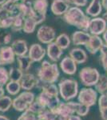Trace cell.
Returning a JSON list of instances; mask_svg holds the SVG:
<instances>
[{"label": "cell", "instance_id": "obj_11", "mask_svg": "<svg viewBox=\"0 0 107 120\" xmlns=\"http://www.w3.org/2000/svg\"><path fill=\"white\" fill-rule=\"evenodd\" d=\"M21 88L24 90H30L35 86H39V80L38 77L31 73H24L20 81Z\"/></svg>", "mask_w": 107, "mask_h": 120}, {"label": "cell", "instance_id": "obj_38", "mask_svg": "<svg viewBox=\"0 0 107 120\" xmlns=\"http://www.w3.org/2000/svg\"><path fill=\"white\" fill-rule=\"evenodd\" d=\"M12 35L11 33L0 31V45H8L11 42Z\"/></svg>", "mask_w": 107, "mask_h": 120}, {"label": "cell", "instance_id": "obj_32", "mask_svg": "<svg viewBox=\"0 0 107 120\" xmlns=\"http://www.w3.org/2000/svg\"><path fill=\"white\" fill-rule=\"evenodd\" d=\"M41 89L43 91H46V93L52 95L58 96L59 94V90H58V86H56L54 83H49V84H42Z\"/></svg>", "mask_w": 107, "mask_h": 120}, {"label": "cell", "instance_id": "obj_51", "mask_svg": "<svg viewBox=\"0 0 107 120\" xmlns=\"http://www.w3.org/2000/svg\"><path fill=\"white\" fill-rule=\"evenodd\" d=\"M106 75H107V69L106 70Z\"/></svg>", "mask_w": 107, "mask_h": 120}, {"label": "cell", "instance_id": "obj_49", "mask_svg": "<svg viewBox=\"0 0 107 120\" xmlns=\"http://www.w3.org/2000/svg\"><path fill=\"white\" fill-rule=\"evenodd\" d=\"M9 1L12 2V3H19L20 0H9Z\"/></svg>", "mask_w": 107, "mask_h": 120}, {"label": "cell", "instance_id": "obj_13", "mask_svg": "<svg viewBox=\"0 0 107 120\" xmlns=\"http://www.w3.org/2000/svg\"><path fill=\"white\" fill-rule=\"evenodd\" d=\"M46 53L45 48L42 47L40 44L34 43L30 46L28 51V56L33 62H40L43 59Z\"/></svg>", "mask_w": 107, "mask_h": 120}, {"label": "cell", "instance_id": "obj_48", "mask_svg": "<svg viewBox=\"0 0 107 120\" xmlns=\"http://www.w3.org/2000/svg\"><path fill=\"white\" fill-rule=\"evenodd\" d=\"M102 18L105 19V20L107 22V11H106V12L103 14V15H102Z\"/></svg>", "mask_w": 107, "mask_h": 120}, {"label": "cell", "instance_id": "obj_46", "mask_svg": "<svg viewBox=\"0 0 107 120\" xmlns=\"http://www.w3.org/2000/svg\"><path fill=\"white\" fill-rule=\"evenodd\" d=\"M103 39H104L105 44L107 45V29L106 30V31L103 33Z\"/></svg>", "mask_w": 107, "mask_h": 120}, {"label": "cell", "instance_id": "obj_19", "mask_svg": "<svg viewBox=\"0 0 107 120\" xmlns=\"http://www.w3.org/2000/svg\"><path fill=\"white\" fill-rule=\"evenodd\" d=\"M90 36L91 34L86 31H83V30L75 31L72 34V37H71L72 42L75 46H80V45L85 46L88 42Z\"/></svg>", "mask_w": 107, "mask_h": 120}, {"label": "cell", "instance_id": "obj_27", "mask_svg": "<svg viewBox=\"0 0 107 120\" xmlns=\"http://www.w3.org/2000/svg\"><path fill=\"white\" fill-rule=\"evenodd\" d=\"M95 90L98 93L104 94L107 92V75H101L99 77L98 82L94 86Z\"/></svg>", "mask_w": 107, "mask_h": 120}, {"label": "cell", "instance_id": "obj_45", "mask_svg": "<svg viewBox=\"0 0 107 120\" xmlns=\"http://www.w3.org/2000/svg\"><path fill=\"white\" fill-rule=\"evenodd\" d=\"M5 95V90L3 88V86H0V98H2L3 96Z\"/></svg>", "mask_w": 107, "mask_h": 120}, {"label": "cell", "instance_id": "obj_28", "mask_svg": "<svg viewBox=\"0 0 107 120\" xmlns=\"http://www.w3.org/2000/svg\"><path fill=\"white\" fill-rule=\"evenodd\" d=\"M21 85L19 82L10 81L6 85V90L7 93L11 95H17L21 90Z\"/></svg>", "mask_w": 107, "mask_h": 120}, {"label": "cell", "instance_id": "obj_25", "mask_svg": "<svg viewBox=\"0 0 107 120\" xmlns=\"http://www.w3.org/2000/svg\"><path fill=\"white\" fill-rule=\"evenodd\" d=\"M55 42L62 50H66L70 46V38L68 34L63 33L55 38Z\"/></svg>", "mask_w": 107, "mask_h": 120}, {"label": "cell", "instance_id": "obj_50", "mask_svg": "<svg viewBox=\"0 0 107 120\" xmlns=\"http://www.w3.org/2000/svg\"><path fill=\"white\" fill-rule=\"evenodd\" d=\"M7 0H0V6L3 5V3H4L5 2H7Z\"/></svg>", "mask_w": 107, "mask_h": 120}, {"label": "cell", "instance_id": "obj_6", "mask_svg": "<svg viewBox=\"0 0 107 120\" xmlns=\"http://www.w3.org/2000/svg\"><path fill=\"white\" fill-rule=\"evenodd\" d=\"M77 104V102L73 101L60 102L58 106L54 110L58 115V120H67L70 116L75 115Z\"/></svg>", "mask_w": 107, "mask_h": 120}, {"label": "cell", "instance_id": "obj_17", "mask_svg": "<svg viewBox=\"0 0 107 120\" xmlns=\"http://www.w3.org/2000/svg\"><path fill=\"white\" fill-rule=\"evenodd\" d=\"M70 8V5L65 0H53L50 6L52 13L56 16L63 15Z\"/></svg>", "mask_w": 107, "mask_h": 120}, {"label": "cell", "instance_id": "obj_9", "mask_svg": "<svg viewBox=\"0 0 107 120\" xmlns=\"http://www.w3.org/2000/svg\"><path fill=\"white\" fill-rule=\"evenodd\" d=\"M37 38L43 44H49L56 38L55 30L47 25L41 26L37 31Z\"/></svg>", "mask_w": 107, "mask_h": 120}, {"label": "cell", "instance_id": "obj_7", "mask_svg": "<svg viewBox=\"0 0 107 120\" xmlns=\"http://www.w3.org/2000/svg\"><path fill=\"white\" fill-rule=\"evenodd\" d=\"M77 102L79 103L91 107L94 106L98 100V92L96 90L90 87H85L81 89L77 94Z\"/></svg>", "mask_w": 107, "mask_h": 120}, {"label": "cell", "instance_id": "obj_22", "mask_svg": "<svg viewBox=\"0 0 107 120\" xmlns=\"http://www.w3.org/2000/svg\"><path fill=\"white\" fill-rule=\"evenodd\" d=\"M17 63L18 65V68L21 71H22L23 73H26L28 72L34 62L30 59L28 55H26L23 56H18L17 57Z\"/></svg>", "mask_w": 107, "mask_h": 120}, {"label": "cell", "instance_id": "obj_35", "mask_svg": "<svg viewBox=\"0 0 107 120\" xmlns=\"http://www.w3.org/2000/svg\"><path fill=\"white\" fill-rule=\"evenodd\" d=\"M45 109H46V107H44L42 105H41L38 102H37L36 100H34V102H32L31 104L30 105V106L28 107L29 111H30L31 112L34 114H37V115H39L40 113H42V111H44Z\"/></svg>", "mask_w": 107, "mask_h": 120}, {"label": "cell", "instance_id": "obj_12", "mask_svg": "<svg viewBox=\"0 0 107 120\" xmlns=\"http://www.w3.org/2000/svg\"><path fill=\"white\" fill-rule=\"evenodd\" d=\"M15 54L11 46H4L0 48V65H10L15 62Z\"/></svg>", "mask_w": 107, "mask_h": 120}, {"label": "cell", "instance_id": "obj_29", "mask_svg": "<svg viewBox=\"0 0 107 120\" xmlns=\"http://www.w3.org/2000/svg\"><path fill=\"white\" fill-rule=\"evenodd\" d=\"M23 71L17 67H11L9 71V80L20 82L23 76Z\"/></svg>", "mask_w": 107, "mask_h": 120}, {"label": "cell", "instance_id": "obj_21", "mask_svg": "<svg viewBox=\"0 0 107 120\" xmlns=\"http://www.w3.org/2000/svg\"><path fill=\"white\" fill-rule=\"evenodd\" d=\"M102 8L103 7L100 0H92L87 8L85 9V12L87 15L95 18L102 13Z\"/></svg>", "mask_w": 107, "mask_h": 120}, {"label": "cell", "instance_id": "obj_10", "mask_svg": "<svg viewBox=\"0 0 107 120\" xmlns=\"http://www.w3.org/2000/svg\"><path fill=\"white\" fill-rule=\"evenodd\" d=\"M107 29V22L103 18H95L90 19L89 30L90 34L93 35H99L103 34Z\"/></svg>", "mask_w": 107, "mask_h": 120}, {"label": "cell", "instance_id": "obj_41", "mask_svg": "<svg viewBox=\"0 0 107 120\" xmlns=\"http://www.w3.org/2000/svg\"><path fill=\"white\" fill-rule=\"evenodd\" d=\"M100 111V115H101V118H102V120H107V108H105V109H101L99 110Z\"/></svg>", "mask_w": 107, "mask_h": 120}, {"label": "cell", "instance_id": "obj_18", "mask_svg": "<svg viewBox=\"0 0 107 120\" xmlns=\"http://www.w3.org/2000/svg\"><path fill=\"white\" fill-rule=\"evenodd\" d=\"M69 56L77 64L85 63L88 59L86 52L80 47H74L71 49L70 51L69 52Z\"/></svg>", "mask_w": 107, "mask_h": 120}, {"label": "cell", "instance_id": "obj_23", "mask_svg": "<svg viewBox=\"0 0 107 120\" xmlns=\"http://www.w3.org/2000/svg\"><path fill=\"white\" fill-rule=\"evenodd\" d=\"M48 6H49L48 0H34L33 3V8L35 12L44 15H46Z\"/></svg>", "mask_w": 107, "mask_h": 120}, {"label": "cell", "instance_id": "obj_34", "mask_svg": "<svg viewBox=\"0 0 107 120\" xmlns=\"http://www.w3.org/2000/svg\"><path fill=\"white\" fill-rule=\"evenodd\" d=\"M89 108L90 107L84 105V104L77 102V106H76L75 115L80 116V117H84V116L88 115V113L89 112Z\"/></svg>", "mask_w": 107, "mask_h": 120}, {"label": "cell", "instance_id": "obj_42", "mask_svg": "<svg viewBox=\"0 0 107 120\" xmlns=\"http://www.w3.org/2000/svg\"><path fill=\"white\" fill-rule=\"evenodd\" d=\"M67 120H82L81 119V118L80 117V116L77 115H73L71 116H70L69 118H68Z\"/></svg>", "mask_w": 107, "mask_h": 120}, {"label": "cell", "instance_id": "obj_39", "mask_svg": "<svg viewBox=\"0 0 107 120\" xmlns=\"http://www.w3.org/2000/svg\"><path fill=\"white\" fill-rule=\"evenodd\" d=\"M98 107L99 110L107 108V92L101 94V96L98 98Z\"/></svg>", "mask_w": 107, "mask_h": 120}, {"label": "cell", "instance_id": "obj_16", "mask_svg": "<svg viewBox=\"0 0 107 120\" xmlns=\"http://www.w3.org/2000/svg\"><path fill=\"white\" fill-rule=\"evenodd\" d=\"M63 50L56 44L55 42H52L47 45V48H46V54L47 56L49 57L50 60H51L54 63H57L61 59L62 55L63 54Z\"/></svg>", "mask_w": 107, "mask_h": 120}, {"label": "cell", "instance_id": "obj_40", "mask_svg": "<svg viewBox=\"0 0 107 120\" xmlns=\"http://www.w3.org/2000/svg\"><path fill=\"white\" fill-rule=\"evenodd\" d=\"M70 6L73 5L74 7H85L87 4V0H65Z\"/></svg>", "mask_w": 107, "mask_h": 120}, {"label": "cell", "instance_id": "obj_33", "mask_svg": "<svg viewBox=\"0 0 107 120\" xmlns=\"http://www.w3.org/2000/svg\"><path fill=\"white\" fill-rule=\"evenodd\" d=\"M17 120H39L38 115L34 114L29 110H26L23 111Z\"/></svg>", "mask_w": 107, "mask_h": 120}, {"label": "cell", "instance_id": "obj_31", "mask_svg": "<svg viewBox=\"0 0 107 120\" xmlns=\"http://www.w3.org/2000/svg\"><path fill=\"white\" fill-rule=\"evenodd\" d=\"M38 118L39 120H58V115L55 112L47 108L38 115Z\"/></svg>", "mask_w": 107, "mask_h": 120}, {"label": "cell", "instance_id": "obj_37", "mask_svg": "<svg viewBox=\"0 0 107 120\" xmlns=\"http://www.w3.org/2000/svg\"><path fill=\"white\" fill-rule=\"evenodd\" d=\"M100 59L101 63H102V67L105 70L107 69V45L106 44H103L102 48L100 49Z\"/></svg>", "mask_w": 107, "mask_h": 120}, {"label": "cell", "instance_id": "obj_4", "mask_svg": "<svg viewBox=\"0 0 107 120\" xmlns=\"http://www.w3.org/2000/svg\"><path fill=\"white\" fill-rule=\"evenodd\" d=\"M35 100V94L30 90H25L13 99L12 107L16 111L23 112L28 109L30 104Z\"/></svg>", "mask_w": 107, "mask_h": 120}, {"label": "cell", "instance_id": "obj_36", "mask_svg": "<svg viewBox=\"0 0 107 120\" xmlns=\"http://www.w3.org/2000/svg\"><path fill=\"white\" fill-rule=\"evenodd\" d=\"M9 81V71L5 67H0V86L7 85Z\"/></svg>", "mask_w": 107, "mask_h": 120}, {"label": "cell", "instance_id": "obj_26", "mask_svg": "<svg viewBox=\"0 0 107 120\" xmlns=\"http://www.w3.org/2000/svg\"><path fill=\"white\" fill-rule=\"evenodd\" d=\"M37 25L38 24L34 19L30 18V17H26V18H25L22 30L26 34H32L35 30Z\"/></svg>", "mask_w": 107, "mask_h": 120}, {"label": "cell", "instance_id": "obj_14", "mask_svg": "<svg viewBox=\"0 0 107 120\" xmlns=\"http://www.w3.org/2000/svg\"><path fill=\"white\" fill-rule=\"evenodd\" d=\"M103 44H104V42L98 35L91 34L88 42L85 44V46L89 53H90L91 55H95L100 51Z\"/></svg>", "mask_w": 107, "mask_h": 120}, {"label": "cell", "instance_id": "obj_3", "mask_svg": "<svg viewBox=\"0 0 107 120\" xmlns=\"http://www.w3.org/2000/svg\"><path fill=\"white\" fill-rule=\"evenodd\" d=\"M58 90L64 101H70L78 94V83L74 79H63L58 83Z\"/></svg>", "mask_w": 107, "mask_h": 120}, {"label": "cell", "instance_id": "obj_8", "mask_svg": "<svg viewBox=\"0 0 107 120\" xmlns=\"http://www.w3.org/2000/svg\"><path fill=\"white\" fill-rule=\"evenodd\" d=\"M35 100L39 102L41 105L43 106L44 107L52 110V111H54L61 102L58 96L52 95V94H48L43 90H42L40 94L35 98Z\"/></svg>", "mask_w": 107, "mask_h": 120}, {"label": "cell", "instance_id": "obj_15", "mask_svg": "<svg viewBox=\"0 0 107 120\" xmlns=\"http://www.w3.org/2000/svg\"><path fill=\"white\" fill-rule=\"evenodd\" d=\"M60 68L65 74L74 75L77 71V63L70 56H66L60 62Z\"/></svg>", "mask_w": 107, "mask_h": 120}, {"label": "cell", "instance_id": "obj_2", "mask_svg": "<svg viewBox=\"0 0 107 120\" xmlns=\"http://www.w3.org/2000/svg\"><path fill=\"white\" fill-rule=\"evenodd\" d=\"M60 72L56 63H50L44 60L41 64L37 73V77L39 80V84L55 83L58 80Z\"/></svg>", "mask_w": 107, "mask_h": 120}, {"label": "cell", "instance_id": "obj_47", "mask_svg": "<svg viewBox=\"0 0 107 120\" xmlns=\"http://www.w3.org/2000/svg\"><path fill=\"white\" fill-rule=\"evenodd\" d=\"M0 120H10V119L7 117V116L0 115Z\"/></svg>", "mask_w": 107, "mask_h": 120}, {"label": "cell", "instance_id": "obj_5", "mask_svg": "<svg viewBox=\"0 0 107 120\" xmlns=\"http://www.w3.org/2000/svg\"><path fill=\"white\" fill-rule=\"evenodd\" d=\"M100 75H101L98 69L90 67H86L80 71L79 79L85 86L89 87V86H95V84L98 82Z\"/></svg>", "mask_w": 107, "mask_h": 120}, {"label": "cell", "instance_id": "obj_24", "mask_svg": "<svg viewBox=\"0 0 107 120\" xmlns=\"http://www.w3.org/2000/svg\"><path fill=\"white\" fill-rule=\"evenodd\" d=\"M25 17L22 14L18 13V14L15 15L14 17V21L11 26V30L14 32H18L22 30L23 25H24Z\"/></svg>", "mask_w": 107, "mask_h": 120}, {"label": "cell", "instance_id": "obj_44", "mask_svg": "<svg viewBox=\"0 0 107 120\" xmlns=\"http://www.w3.org/2000/svg\"><path fill=\"white\" fill-rule=\"evenodd\" d=\"M101 3L103 8L107 11V0H101Z\"/></svg>", "mask_w": 107, "mask_h": 120}, {"label": "cell", "instance_id": "obj_20", "mask_svg": "<svg viewBox=\"0 0 107 120\" xmlns=\"http://www.w3.org/2000/svg\"><path fill=\"white\" fill-rule=\"evenodd\" d=\"M11 47H12L13 51L17 57L18 56L26 55V53L29 51L27 42L26 40H23V39L15 40L12 42V44H11Z\"/></svg>", "mask_w": 107, "mask_h": 120}, {"label": "cell", "instance_id": "obj_30", "mask_svg": "<svg viewBox=\"0 0 107 120\" xmlns=\"http://www.w3.org/2000/svg\"><path fill=\"white\" fill-rule=\"evenodd\" d=\"M13 99L10 96L4 95L0 98V112L8 111L12 106Z\"/></svg>", "mask_w": 107, "mask_h": 120}, {"label": "cell", "instance_id": "obj_1", "mask_svg": "<svg viewBox=\"0 0 107 120\" xmlns=\"http://www.w3.org/2000/svg\"><path fill=\"white\" fill-rule=\"evenodd\" d=\"M63 20L69 25L76 26L83 31L88 32L90 18L85 15L80 7H71L63 15Z\"/></svg>", "mask_w": 107, "mask_h": 120}, {"label": "cell", "instance_id": "obj_43", "mask_svg": "<svg viewBox=\"0 0 107 120\" xmlns=\"http://www.w3.org/2000/svg\"><path fill=\"white\" fill-rule=\"evenodd\" d=\"M21 3H24V4H26V5H28V6H33L34 0H21Z\"/></svg>", "mask_w": 107, "mask_h": 120}]
</instances>
